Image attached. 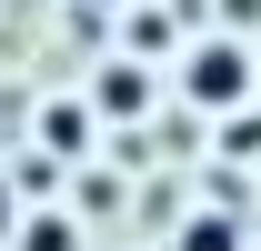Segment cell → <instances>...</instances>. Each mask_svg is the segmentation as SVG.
I'll list each match as a JSON object with an SVG mask.
<instances>
[{
  "label": "cell",
  "mask_w": 261,
  "mask_h": 251,
  "mask_svg": "<svg viewBox=\"0 0 261 251\" xmlns=\"http://www.w3.org/2000/svg\"><path fill=\"white\" fill-rule=\"evenodd\" d=\"M181 91H191L201 111H241V101H251V51H241V40H201L191 61H181Z\"/></svg>",
  "instance_id": "6da1fadb"
},
{
  "label": "cell",
  "mask_w": 261,
  "mask_h": 251,
  "mask_svg": "<svg viewBox=\"0 0 261 251\" xmlns=\"http://www.w3.org/2000/svg\"><path fill=\"white\" fill-rule=\"evenodd\" d=\"M181 251H241V231L221 211H201V221H181Z\"/></svg>",
  "instance_id": "7a4b0ae2"
},
{
  "label": "cell",
  "mask_w": 261,
  "mask_h": 251,
  "mask_svg": "<svg viewBox=\"0 0 261 251\" xmlns=\"http://www.w3.org/2000/svg\"><path fill=\"white\" fill-rule=\"evenodd\" d=\"M141 91H151L141 70H100V111H141Z\"/></svg>",
  "instance_id": "3957f363"
},
{
  "label": "cell",
  "mask_w": 261,
  "mask_h": 251,
  "mask_svg": "<svg viewBox=\"0 0 261 251\" xmlns=\"http://www.w3.org/2000/svg\"><path fill=\"white\" fill-rule=\"evenodd\" d=\"M20 251H70V221H31V231H20Z\"/></svg>",
  "instance_id": "277c9868"
}]
</instances>
